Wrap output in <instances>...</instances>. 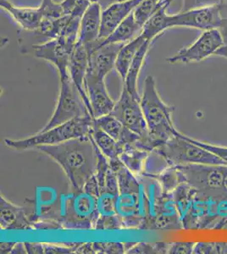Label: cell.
<instances>
[{
    "label": "cell",
    "mask_w": 227,
    "mask_h": 254,
    "mask_svg": "<svg viewBox=\"0 0 227 254\" xmlns=\"http://www.w3.org/2000/svg\"><path fill=\"white\" fill-rule=\"evenodd\" d=\"M34 149L46 154L62 168L72 190L82 189L96 172L97 152L91 133L84 137L60 144L38 146Z\"/></svg>",
    "instance_id": "6da1fadb"
},
{
    "label": "cell",
    "mask_w": 227,
    "mask_h": 254,
    "mask_svg": "<svg viewBox=\"0 0 227 254\" xmlns=\"http://www.w3.org/2000/svg\"><path fill=\"white\" fill-rule=\"evenodd\" d=\"M99 186L96 176H92L84 188L72 190L62 197L61 214L58 216L62 229L94 230L99 214L98 196Z\"/></svg>",
    "instance_id": "7a4b0ae2"
},
{
    "label": "cell",
    "mask_w": 227,
    "mask_h": 254,
    "mask_svg": "<svg viewBox=\"0 0 227 254\" xmlns=\"http://www.w3.org/2000/svg\"><path fill=\"white\" fill-rule=\"evenodd\" d=\"M141 109L149 135L155 146V149L175 136L177 131L172 122L175 107L168 105L161 99L156 87L155 80L152 75H148L144 81Z\"/></svg>",
    "instance_id": "3957f363"
},
{
    "label": "cell",
    "mask_w": 227,
    "mask_h": 254,
    "mask_svg": "<svg viewBox=\"0 0 227 254\" xmlns=\"http://www.w3.org/2000/svg\"><path fill=\"white\" fill-rule=\"evenodd\" d=\"M93 118L91 116L73 119L46 131H39L34 136L23 139H4L6 146L16 149L26 150L43 145H56L69 140L88 136L92 130Z\"/></svg>",
    "instance_id": "277c9868"
},
{
    "label": "cell",
    "mask_w": 227,
    "mask_h": 254,
    "mask_svg": "<svg viewBox=\"0 0 227 254\" xmlns=\"http://www.w3.org/2000/svg\"><path fill=\"white\" fill-rule=\"evenodd\" d=\"M154 151L159 153L170 165H227L225 160L196 144L191 137L182 135L178 130L175 136Z\"/></svg>",
    "instance_id": "5b68a950"
},
{
    "label": "cell",
    "mask_w": 227,
    "mask_h": 254,
    "mask_svg": "<svg viewBox=\"0 0 227 254\" xmlns=\"http://www.w3.org/2000/svg\"><path fill=\"white\" fill-rule=\"evenodd\" d=\"M184 181L195 190V196L203 201L223 202V179L227 165H176Z\"/></svg>",
    "instance_id": "8992f818"
},
{
    "label": "cell",
    "mask_w": 227,
    "mask_h": 254,
    "mask_svg": "<svg viewBox=\"0 0 227 254\" xmlns=\"http://www.w3.org/2000/svg\"><path fill=\"white\" fill-rule=\"evenodd\" d=\"M60 94L51 118L40 131L82 116H91L83 98L73 82L69 71L60 73Z\"/></svg>",
    "instance_id": "52a82bcc"
},
{
    "label": "cell",
    "mask_w": 227,
    "mask_h": 254,
    "mask_svg": "<svg viewBox=\"0 0 227 254\" xmlns=\"http://www.w3.org/2000/svg\"><path fill=\"white\" fill-rule=\"evenodd\" d=\"M223 46L224 39L220 29L204 31L193 44L180 49L174 56L167 58L166 61L171 64L200 62L216 55Z\"/></svg>",
    "instance_id": "ba28073f"
},
{
    "label": "cell",
    "mask_w": 227,
    "mask_h": 254,
    "mask_svg": "<svg viewBox=\"0 0 227 254\" xmlns=\"http://www.w3.org/2000/svg\"><path fill=\"white\" fill-rule=\"evenodd\" d=\"M222 14L221 5L203 7L181 11L176 15H169L168 26L170 27L184 26L197 29H219L222 25Z\"/></svg>",
    "instance_id": "9c48e42d"
},
{
    "label": "cell",
    "mask_w": 227,
    "mask_h": 254,
    "mask_svg": "<svg viewBox=\"0 0 227 254\" xmlns=\"http://www.w3.org/2000/svg\"><path fill=\"white\" fill-rule=\"evenodd\" d=\"M0 227L3 231L34 230L35 203L28 200L24 206L14 204L1 195Z\"/></svg>",
    "instance_id": "30bf717a"
},
{
    "label": "cell",
    "mask_w": 227,
    "mask_h": 254,
    "mask_svg": "<svg viewBox=\"0 0 227 254\" xmlns=\"http://www.w3.org/2000/svg\"><path fill=\"white\" fill-rule=\"evenodd\" d=\"M183 229L172 193L161 190L156 196L152 215L146 230L178 231Z\"/></svg>",
    "instance_id": "8fae6325"
},
{
    "label": "cell",
    "mask_w": 227,
    "mask_h": 254,
    "mask_svg": "<svg viewBox=\"0 0 227 254\" xmlns=\"http://www.w3.org/2000/svg\"><path fill=\"white\" fill-rule=\"evenodd\" d=\"M77 43L60 38L44 41L32 46L35 57L49 61L55 65L60 73L69 71V61Z\"/></svg>",
    "instance_id": "7c38bea8"
},
{
    "label": "cell",
    "mask_w": 227,
    "mask_h": 254,
    "mask_svg": "<svg viewBox=\"0 0 227 254\" xmlns=\"http://www.w3.org/2000/svg\"><path fill=\"white\" fill-rule=\"evenodd\" d=\"M84 87L89 98L92 118H99L112 113L116 102L110 98L104 79L86 74Z\"/></svg>",
    "instance_id": "4fadbf2b"
},
{
    "label": "cell",
    "mask_w": 227,
    "mask_h": 254,
    "mask_svg": "<svg viewBox=\"0 0 227 254\" xmlns=\"http://www.w3.org/2000/svg\"><path fill=\"white\" fill-rule=\"evenodd\" d=\"M124 44H109L92 50L89 56L87 75L105 80L108 74L115 66L117 55Z\"/></svg>",
    "instance_id": "5bb4252c"
},
{
    "label": "cell",
    "mask_w": 227,
    "mask_h": 254,
    "mask_svg": "<svg viewBox=\"0 0 227 254\" xmlns=\"http://www.w3.org/2000/svg\"><path fill=\"white\" fill-rule=\"evenodd\" d=\"M89 56L90 53L87 48L83 44L77 43L70 59L68 69L71 78L75 83L76 87H77L78 91L80 92L90 115L92 116L89 98L84 87L85 77L89 66Z\"/></svg>",
    "instance_id": "9a60e30c"
},
{
    "label": "cell",
    "mask_w": 227,
    "mask_h": 254,
    "mask_svg": "<svg viewBox=\"0 0 227 254\" xmlns=\"http://www.w3.org/2000/svg\"><path fill=\"white\" fill-rule=\"evenodd\" d=\"M102 11L100 6L92 3L80 18L78 43L85 45L89 53L99 40Z\"/></svg>",
    "instance_id": "2e32d148"
},
{
    "label": "cell",
    "mask_w": 227,
    "mask_h": 254,
    "mask_svg": "<svg viewBox=\"0 0 227 254\" xmlns=\"http://www.w3.org/2000/svg\"><path fill=\"white\" fill-rule=\"evenodd\" d=\"M142 0H127L116 3L102 11L99 39L108 38L113 31L128 17Z\"/></svg>",
    "instance_id": "e0dca14e"
},
{
    "label": "cell",
    "mask_w": 227,
    "mask_h": 254,
    "mask_svg": "<svg viewBox=\"0 0 227 254\" xmlns=\"http://www.w3.org/2000/svg\"><path fill=\"white\" fill-rule=\"evenodd\" d=\"M92 126L104 130L117 142L125 146H136L141 136L130 130L122 122L111 114L93 119Z\"/></svg>",
    "instance_id": "ac0fdd59"
},
{
    "label": "cell",
    "mask_w": 227,
    "mask_h": 254,
    "mask_svg": "<svg viewBox=\"0 0 227 254\" xmlns=\"http://www.w3.org/2000/svg\"><path fill=\"white\" fill-rule=\"evenodd\" d=\"M0 7L13 18L21 29L26 32H36L43 19L40 6L37 8L20 7L14 4L10 0H0Z\"/></svg>",
    "instance_id": "d6986e66"
},
{
    "label": "cell",
    "mask_w": 227,
    "mask_h": 254,
    "mask_svg": "<svg viewBox=\"0 0 227 254\" xmlns=\"http://www.w3.org/2000/svg\"><path fill=\"white\" fill-rule=\"evenodd\" d=\"M143 26L137 22L134 18L133 12L128 17L119 25L109 37L104 39H99L94 45L92 50L98 47L109 44H127L131 41L138 38L141 34Z\"/></svg>",
    "instance_id": "ffe728a7"
},
{
    "label": "cell",
    "mask_w": 227,
    "mask_h": 254,
    "mask_svg": "<svg viewBox=\"0 0 227 254\" xmlns=\"http://www.w3.org/2000/svg\"><path fill=\"white\" fill-rule=\"evenodd\" d=\"M172 1L173 0H164L158 10L144 24L141 35L146 40L152 43V41L158 38L160 35L163 34L165 30L169 28V15L167 14V9Z\"/></svg>",
    "instance_id": "44dd1931"
},
{
    "label": "cell",
    "mask_w": 227,
    "mask_h": 254,
    "mask_svg": "<svg viewBox=\"0 0 227 254\" xmlns=\"http://www.w3.org/2000/svg\"><path fill=\"white\" fill-rule=\"evenodd\" d=\"M145 42L146 39L140 34L138 38H136L127 44H124L121 50L119 51L116 61H115V68L121 76L122 81H125L137 53Z\"/></svg>",
    "instance_id": "7402d4cb"
},
{
    "label": "cell",
    "mask_w": 227,
    "mask_h": 254,
    "mask_svg": "<svg viewBox=\"0 0 227 254\" xmlns=\"http://www.w3.org/2000/svg\"><path fill=\"white\" fill-rule=\"evenodd\" d=\"M150 153L137 146H125L120 159L135 176L140 177L144 173L146 160Z\"/></svg>",
    "instance_id": "603a6c76"
},
{
    "label": "cell",
    "mask_w": 227,
    "mask_h": 254,
    "mask_svg": "<svg viewBox=\"0 0 227 254\" xmlns=\"http://www.w3.org/2000/svg\"><path fill=\"white\" fill-rule=\"evenodd\" d=\"M93 141L99 148V150L109 159H120L121 153L124 151V146L117 142L112 136L108 135L104 130L92 126L91 131Z\"/></svg>",
    "instance_id": "cb8c5ba5"
},
{
    "label": "cell",
    "mask_w": 227,
    "mask_h": 254,
    "mask_svg": "<svg viewBox=\"0 0 227 254\" xmlns=\"http://www.w3.org/2000/svg\"><path fill=\"white\" fill-rule=\"evenodd\" d=\"M151 177L157 180L161 189L165 193H171L179 185L185 182L183 175L176 165H169L160 173Z\"/></svg>",
    "instance_id": "d4e9b609"
},
{
    "label": "cell",
    "mask_w": 227,
    "mask_h": 254,
    "mask_svg": "<svg viewBox=\"0 0 227 254\" xmlns=\"http://www.w3.org/2000/svg\"><path fill=\"white\" fill-rule=\"evenodd\" d=\"M163 2L164 0H142L133 10V15L137 22L144 27V24L158 10Z\"/></svg>",
    "instance_id": "484cf974"
},
{
    "label": "cell",
    "mask_w": 227,
    "mask_h": 254,
    "mask_svg": "<svg viewBox=\"0 0 227 254\" xmlns=\"http://www.w3.org/2000/svg\"><path fill=\"white\" fill-rule=\"evenodd\" d=\"M61 3L66 15L81 18L92 2L91 0H63Z\"/></svg>",
    "instance_id": "4316f807"
},
{
    "label": "cell",
    "mask_w": 227,
    "mask_h": 254,
    "mask_svg": "<svg viewBox=\"0 0 227 254\" xmlns=\"http://www.w3.org/2000/svg\"><path fill=\"white\" fill-rule=\"evenodd\" d=\"M43 18H61L66 15L61 3H56L54 0H42L40 5Z\"/></svg>",
    "instance_id": "83f0119b"
},
{
    "label": "cell",
    "mask_w": 227,
    "mask_h": 254,
    "mask_svg": "<svg viewBox=\"0 0 227 254\" xmlns=\"http://www.w3.org/2000/svg\"><path fill=\"white\" fill-rule=\"evenodd\" d=\"M193 254H227V243H195Z\"/></svg>",
    "instance_id": "f1b7e54d"
},
{
    "label": "cell",
    "mask_w": 227,
    "mask_h": 254,
    "mask_svg": "<svg viewBox=\"0 0 227 254\" xmlns=\"http://www.w3.org/2000/svg\"><path fill=\"white\" fill-rule=\"evenodd\" d=\"M95 253L98 254H126L125 244L121 243H92Z\"/></svg>",
    "instance_id": "f546056e"
},
{
    "label": "cell",
    "mask_w": 227,
    "mask_h": 254,
    "mask_svg": "<svg viewBox=\"0 0 227 254\" xmlns=\"http://www.w3.org/2000/svg\"><path fill=\"white\" fill-rule=\"evenodd\" d=\"M182 8L181 11H187L191 9L210 7V6L222 5L227 0H182Z\"/></svg>",
    "instance_id": "4dcf8cb0"
},
{
    "label": "cell",
    "mask_w": 227,
    "mask_h": 254,
    "mask_svg": "<svg viewBox=\"0 0 227 254\" xmlns=\"http://www.w3.org/2000/svg\"><path fill=\"white\" fill-rule=\"evenodd\" d=\"M221 8H222V22L219 29L223 36L224 46L219 49L215 55L227 59V0L221 5Z\"/></svg>",
    "instance_id": "1f68e13d"
},
{
    "label": "cell",
    "mask_w": 227,
    "mask_h": 254,
    "mask_svg": "<svg viewBox=\"0 0 227 254\" xmlns=\"http://www.w3.org/2000/svg\"><path fill=\"white\" fill-rule=\"evenodd\" d=\"M194 246H195V243H193V242H173V243H169L167 254H193Z\"/></svg>",
    "instance_id": "d6a6232c"
},
{
    "label": "cell",
    "mask_w": 227,
    "mask_h": 254,
    "mask_svg": "<svg viewBox=\"0 0 227 254\" xmlns=\"http://www.w3.org/2000/svg\"><path fill=\"white\" fill-rule=\"evenodd\" d=\"M79 243H76L72 246L55 245V244H48L43 243L44 254H75L76 249Z\"/></svg>",
    "instance_id": "836d02e7"
},
{
    "label": "cell",
    "mask_w": 227,
    "mask_h": 254,
    "mask_svg": "<svg viewBox=\"0 0 227 254\" xmlns=\"http://www.w3.org/2000/svg\"><path fill=\"white\" fill-rule=\"evenodd\" d=\"M128 254H158L156 243H136L127 252Z\"/></svg>",
    "instance_id": "e575fe53"
},
{
    "label": "cell",
    "mask_w": 227,
    "mask_h": 254,
    "mask_svg": "<svg viewBox=\"0 0 227 254\" xmlns=\"http://www.w3.org/2000/svg\"><path fill=\"white\" fill-rule=\"evenodd\" d=\"M192 139L194 143L199 145L200 147H204L205 149L210 151L211 153H215L216 155L220 157L221 159H223L227 163V147H222V146H216V145L209 144L206 142H199L194 139Z\"/></svg>",
    "instance_id": "d590c367"
},
{
    "label": "cell",
    "mask_w": 227,
    "mask_h": 254,
    "mask_svg": "<svg viewBox=\"0 0 227 254\" xmlns=\"http://www.w3.org/2000/svg\"><path fill=\"white\" fill-rule=\"evenodd\" d=\"M26 246V252L30 254H44L43 243H24Z\"/></svg>",
    "instance_id": "8d00e7d4"
},
{
    "label": "cell",
    "mask_w": 227,
    "mask_h": 254,
    "mask_svg": "<svg viewBox=\"0 0 227 254\" xmlns=\"http://www.w3.org/2000/svg\"><path fill=\"white\" fill-rule=\"evenodd\" d=\"M75 254H96L94 248H93V243H79V245L77 246V248L76 249Z\"/></svg>",
    "instance_id": "74e56055"
},
{
    "label": "cell",
    "mask_w": 227,
    "mask_h": 254,
    "mask_svg": "<svg viewBox=\"0 0 227 254\" xmlns=\"http://www.w3.org/2000/svg\"><path fill=\"white\" fill-rule=\"evenodd\" d=\"M123 1H127V0H91L92 3H97L100 6L101 9L103 10L109 8V6L113 5L116 3L123 2Z\"/></svg>",
    "instance_id": "f35d334b"
},
{
    "label": "cell",
    "mask_w": 227,
    "mask_h": 254,
    "mask_svg": "<svg viewBox=\"0 0 227 254\" xmlns=\"http://www.w3.org/2000/svg\"><path fill=\"white\" fill-rule=\"evenodd\" d=\"M27 254L25 243H16L14 248L12 249L11 254Z\"/></svg>",
    "instance_id": "ab89813d"
},
{
    "label": "cell",
    "mask_w": 227,
    "mask_h": 254,
    "mask_svg": "<svg viewBox=\"0 0 227 254\" xmlns=\"http://www.w3.org/2000/svg\"><path fill=\"white\" fill-rule=\"evenodd\" d=\"M15 243H1V254H11L12 249L15 245Z\"/></svg>",
    "instance_id": "60d3db41"
},
{
    "label": "cell",
    "mask_w": 227,
    "mask_h": 254,
    "mask_svg": "<svg viewBox=\"0 0 227 254\" xmlns=\"http://www.w3.org/2000/svg\"><path fill=\"white\" fill-rule=\"evenodd\" d=\"M223 195H224L225 202H227V165L226 166L224 179H223Z\"/></svg>",
    "instance_id": "b9f144b4"
}]
</instances>
